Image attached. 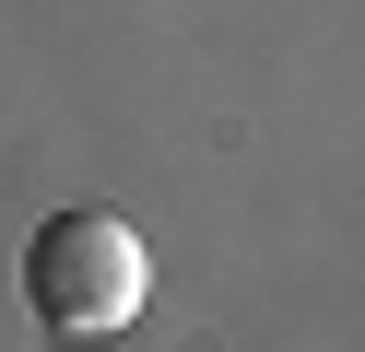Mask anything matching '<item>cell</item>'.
Returning <instances> with one entry per match:
<instances>
[{
  "mask_svg": "<svg viewBox=\"0 0 365 352\" xmlns=\"http://www.w3.org/2000/svg\"><path fill=\"white\" fill-rule=\"evenodd\" d=\"M153 294V258L118 211H48L24 235V305L48 341H118Z\"/></svg>",
  "mask_w": 365,
  "mask_h": 352,
  "instance_id": "1",
  "label": "cell"
}]
</instances>
